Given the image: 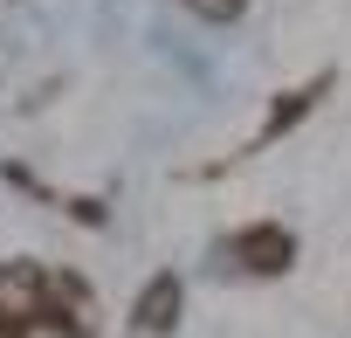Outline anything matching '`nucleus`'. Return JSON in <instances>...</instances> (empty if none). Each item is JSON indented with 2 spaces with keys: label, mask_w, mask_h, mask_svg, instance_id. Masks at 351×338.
<instances>
[{
  "label": "nucleus",
  "mask_w": 351,
  "mask_h": 338,
  "mask_svg": "<svg viewBox=\"0 0 351 338\" xmlns=\"http://www.w3.org/2000/svg\"><path fill=\"white\" fill-rule=\"evenodd\" d=\"M0 338H8V331H0Z\"/></svg>",
  "instance_id": "obj_4"
},
{
  "label": "nucleus",
  "mask_w": 351,
  "mask_h": 338,
  "mask_svg": "<svg viewBox=\"0 0 351 338\" xmlns=\"http://www.w3.org/2000/svg\"><path fill=\"white\" fill-rule=\"evenodd\" d=\"M241 262H248V269H282V262H289V235H276V228H255V235L241 242Z\"/></svg>",
  "instance_id": "obj_1"
},
{
  "label": "nucleus",
  "mask_w": 351,
  "mask_h": 338,
  "mask_svg": "<svg viewBox=\"0 0 351 338\" xmlns=\"http://www.w3.org/2000/svg\"><path fill=\"white\" fill-rule=\"evenodd\" d=\"M172 304H180V290H172V283H152V297H145V324H152V331L172 324Z\"/></svg>",
  "instance_id": "obj_2"
},
{
  "label": "nucleus",
  "mask_w": 351,
  "mask_h": 338,
  "mask_svg": "<svg viewBox=\"0 0 351 338\" xmlns=\"http://www.w3.org/2000/svg\"><path fill=\"white\" fill-rule=\"evenodd\" d=\"M193 8H207V14H234L241 0H193Z\"/></svg>",
  "instance_id": "obj_3"
}]
</instances>
